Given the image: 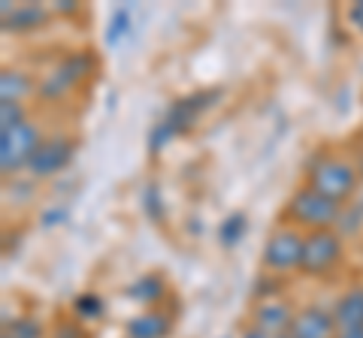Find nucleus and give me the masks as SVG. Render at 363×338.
I'll use <instances>...</instances> for the list:
<instances>
[{
	"instance_id": "nucleus-25",
	"label": "nucleus",
	"mask_w": 363,
	"mask_h": 338,
	"mask_svg": "<svg viewBox=\"0 0 363 338\" xmlns=\"http://www.w3.org/2000/svg\"><path fill=\"white\" fill-rule=\"evenodd\" d=\"M360 178H363V163H360Z\"/></svg>"
},
{
	"instance_id": "nucleus-26",
	"label": "nucleus",
	"mask_w": 363,
	"mask_h": 338,
	"mask_svg": "<svg viewBox=\"0 0 363 338\" xmlns=\"http://www.w3.org/2000/svg\"><path fill=\"white\" fill-rule=\"evenodd\" d=\"M4 338H9V335H6V332H4Z\"/></svg>"
},
{
	"instance_id": "nucleus-5",
	"label": "nucleus",
	"mask_w": 363,
	"mask_h": 338,
	"mask_svg": "<svg viewBox=\"0 0 363 338\" xmlns=\"http://www.w3.org/2000/svg\"><path fill=\"white\" fill-rule=\"evenodd\" d=\"M303 242H306V235L297 233L294 227L276 230L264 245V266L272 269V272H291V269H300Z\"/></svg>"
},
{
	"instance_id": "nucleus-3",
	"label": "nucleus",
	"mask_w": 363,
	"mask_h": 338,
	"mask_svg": "<svg viewBox=\"0 0 363 338\" xmlns=\"http://www.w3.org/2000/svg\"><path fill=\"white\" fill-rule=\"evenodd\" d=\"M40 142H43L40 130L28 121L13 130H4L0 133V169L9 175V173H18L21 166H30Z\"/></svg>"
},
{
	"instance_id": "nucleus-24",
	"label": "nucleus",
	"mask_w": 363,
	"mask_h": 338,
	"mask_svg": "<svg viewBox=\"0 0 363 338\" xmlns=\"http://www.w3.org/2000/svg\"><path fill=\"white\" fill-rule=\"evenodd\" d=\"M336 338H363V330H351V332H339Z\"/></svg>"
},
{
	"instance_id": "nucleus-18",
	"label": "nucleus",
	"mask_w": 363,
	"mask_h": 338,
	"mask_svg": "<svg viewBox=\"0 0 363 338\" xmlns=\"http://www.w3.org/2000/svg\"><path fill=\"white\" fill-rule=\"evenodd\" d=\"M100 308H104V302H100L94 293H85L82 299H76V311L85 314V317H100Z\"/></svg>"
},
{
	"instance_id": "nucleus-9",
	"label": "nucleus",
	"mask_w": 363,
	"mask_h": 338,
	"mask_svg": "<svg viewBox=\"0 0 363 338\" xmlns=\"http://www.w3.org/2000/svg\"><path fill=\"white\" fill-rule=\"evenodd\" d=\"M294 314L297 311H291L281 299H267L255 308V330L267 335H288Z\"/></svg>"
},
{
	"instance_id": "nucleus-17",
	"label": "nucleus",
	"mask_w": 363,
	"mask_h": 338,
	"mask_svg": "<svg viewBox=\"0 0 363 338\" xmlns=\"http://www.w3.org/2000/svg\"><path fill=\"white\" fill-rule=\"evenodd\" d=\"M6 335L9 338H40V326L28 317H21L13 323V330H6Z\"/></svg>"
},
{
	"instance_id": "nucleus-8",
	"label": "nucleus",
	"mask_w": 363,
	"mask_h": 338,
	"mask_svg": "<svg viewBox=\"0 0 363 338\" xmlns=\"http://www.w3.org/2000/svg\"><path fill=\"white\" fill-rule=\"evenodd\" d=\"M291 338H336L339 335V326L333 320V311H324V308H303L294 314V323L288 330Z\"/></svg>"
},
{
	"instance_id": "nucleus-7",
	"label": "nucleus",
	"mask_w": 363,
	"mask_h": 338,
	"mask_svg": "<svg viewBox=\"0 0 363 338\" xmlns=\"http://www.w3.org/2000/svg\"><path fill=\"white\" fill-rule=\"evenodd\" d=\"M88 66H91V61L85 58V54H70V58H67L64 64H58L40 82V94L43 97H61V94H67L73 85L82 82V76L88 73Z\"/></svg>"
},
{
	"instance_id": "nucleus-4",
	"label": "nucleus",
	"mask_w": 363,
	"mask_h": 338,
	"mask_svg": "<svg viewBox=\"0 0 363 338\" xmlns=\"http://www.w3.org/2000/svg\"><path fill=\"white\" fill-rule=\"evenodd\" d=\"M342 257V239L333 230H315L306 233L303 242V260H300V272L306 275H324L339 263Z\"/></svg>"
},
{
	"instance_id": "nucleus-16",
	"label": "nucleus",
	"mask_w": 363,
	"mask_h": 338,
	"mask_svg": "<svg viewBox=\"0 0 363 338\" xmlns=\"http://www.w3.org/2000/svg\"><path fill=\"white\" fill-rule=\"evenodd\" d=\"M242 233H245V218L242 215H230L221 223V242L224 245H236L242 239Z\"/></svg>"
},
{
	"instance_id": "nucleus-12",
	"label": "nucleus",
	"mask_w": 363,
	"mask_h": 338,
	"mask_svg": "<svg viewBox=\"0 0 363 338\" xmlns=\"http://www.w3.org/2000/svg\"><path fill=\"white\" fill-rule=\"evenodd\" d=\"M0 13H4L6 30H13V33L33 30V28H40L45 21V9L37 6V4H18V6L4 4V6H0Z\"/></svg>"
},
{
	"instance_id": "nucleus-20",
	"label": "nucleus",
	"mask_w": 363,
	"mask_h": 338,
	"mask_svg": "<svg viewBox=\"0 0 363 338\" xmlns=\"http://www.w3.org/2000/svg\"><path fill=\"white\" fill-rule=\"evenodd\" d=\"M345 16H348V25L363 33V0H357V4H351Z\"/></svg>"
},
{
	"instance_id": "nucleus-15",
	"label": "nucleus",
	"mask_w": 363,
	"mask_h": 338,
	"mask_svg": "<svg viewBox=\"0 0 363 338\" xmlns=\"http://www.w3.org/2000/svg\"><path fill=\"white\" fill-rule=\"evenodd\" d=\"M25 124V109L16 100H0V133Z\"/></svg>"
},
{
	"instance_id": "nucleus-22",
	"label": "nucleus",
	"mask_w": 363,
	"mask_h": 338,
	"mask_svg": "<svg viewBox=\"0 0 363 338\" xmlns=\"http://www.w3.org/2000/svg\"><path fill=\"white\" fill-rule=\"evenodd\" d=\"M55 9H58V13H76V4H73V0H64V4H58V6H55Z\"/></svg>"
},
{
	"instance_id": "nucleus-6",
	"label": "nucleus",
	"mask_w": 363,
	"mask_h": 338,
	"mask_svg": "<svg viewBox=\"0 0 363 338\" xmlns=\"http://www.w3.org/2000/svg\"><path fill=\"white\" fill-rule=\"evenodd\" d=\"M70 157H73V142L70 139H61V136L43 139L28 169H30L33 178H49L55 173H61V169L70 163Z\"/></svg>"
},
{
	"instance_id": "nucleus-23",
	"label": "nucleus",
	"mask_w": 363,
	"mask_h": 338,
	"mask_svg": "<svg viewBox=\"0 0 363 338\" xmlns=\"http://www.w3.org/2000/svg\"><path fill=\"white\" fill-rule=\"evenodd\" d=\"M245 338H291V335H267V332H257V330H252Z\"/></svg>"
},
{
	"instance_id": "nucleus-19",
	"label": "nucleus",
	"mask_w": 363,
	"mask_h": 338,
	"mask_svg": "<svg viewBox=\"0 0 363 338\" xmlns=\"http://www.w3.org/2000/svg\"><path fill=\"white\" fill-rule=\"evenodd\" d=\"M128 25H130V16L121 9V13H116V18H112V28H109V33H106V40H109V42H118L124 33H128Z\"/></svg>"
},
{
	"instance_id": "nucleus-1",
	"label": "nucleus",
	"mask_w": 363,
	"mask_h": 338,
	"mask_svg": "<svg viewBox=\"0 0 363 338\" xmlns=\"http://www.w3.org/2000/svg\"><path fill=\"white\" fill-rule=\"evenodd\" d=\"M288 218L294 223H300V227H306L309 233L330 230L333 223H339V218H342V206L333 202L330 197L318 194L315 187H303L288 202Z\"/></svg>"
},
{
	"instance_id": "nucleus-14",
	"label": "nucleus",
	"mask_w": 363,
	"mask_h": 338,
	"mask_svg": "<svg viewBox=\"0 0 363 338\" xmlns=\"http://www.w3.org/2000/svg\"><path fill=\"white\" fill-rule=\"evenodd\" d=\"M164 284H161V278L157 275H145V278H140L136 284H130V290H128V296L130 299H136V302H143V305H149V302H157L164 296Z\"/></svg>"
},
{
	"instance_id": "nucleus-2",
	"label": "nucleus",
	"mask_w": 363,
	"mask_h": 338,
	"mask_svg": "<svg viewBox=\"0 0 363 338\" xmlns=\"http://www.w3.org/2000/svg\"><path fill=\"white\" fill-rule=\"evenodd\" d=\"M357 182H360V169L342 161V157H324V161H318L312 166V175H309V187L330 197L339 206L357 190Z\"/></svg>"
},
{
	"instance_id": "nucleus-10",
	"label": "nucleus",
	"mask_w": 363,
	"mask_h": 338,
	"mask_svg": "<svg viewBox=\"0 0 363 338\" xmlns=\"http://www.w3.org/2000/svg\"><path fill=\"white\" fill-rule=\"evenodd\" d=\"M333 320L339 326V332L363 330V287L345 290L333 305Z\"/></svg>"
},
{
	"instance_id": "nucleus-13",
	"label": "nucleus",
	"mask_w": 363,
	"mask_h": 338,
	"mask_svg": "<svg viewBox=\"0 0 363 338\" xmlns=\"http://www.w3.org/2000/svg\"><path fill=\"white\" fill-rule=\"evenodd\" d=\"M33 82L21 73V70H4V76H0V100H16V103H21V97L30 94Z\"/></svg>"
},
{
	"instance_id": "nucleus-11",
	"label": "nucleus",
	"mask_w": 363,
	"mask_h": 338,
	"mask_svg": "<svg viewBox=\"0 0 363 338\" xmlns=\"http://www.w3.org/2000/svg\"><path fill=\"white\" fill-rule=\"evenodd\" d=\"M173 330V317L164 311H143L136 314L133 320H128L124 326V335L128 338H167Z\"/></svg>"
},
{
	"instance_id": "nucleus-21",
	"label": "nucleus",
	"mask_w": 363,
	"mask_h": 338,
	"mask_svg": "<svg viewBox=\"0 0 363 338\" xmlns=\"http://www.w3.org/2000/svg\"><path fill=\"white\" fill-rule=\"evenodd\" d=\"M58 338H82V332H79L76 326H61V330H58Z\"/></svg>"
}]
</instances>
